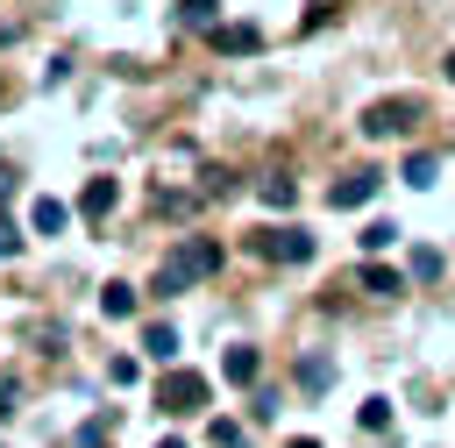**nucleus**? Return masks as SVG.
<instances>
[{"label": "nucleus", "instance_id": "1", "mask_svg": "<svg viewBox=\"0 0 455 448\" xmlns=\"http://www.w3.org/2000/svg\"><path fill=\"white\" fill-rule=\"evenodd\" d=\"M419 121V92H384V100H370L363 114H355V128L370 135V142H391V135H405Z\"/></svg>", "mask_w": 455, "mask_h": 448}, {"label": "nucleus", "instance_id": "2", "mask_svg": "<svg viewBox=\"0 0 455 448\" xmlns=\"http://www.w3.org/2000/svg\"><path fill=\"white\" fill-rule=\"evenodd\" d=\"M206 398H213V384L199 377V370H164L156 377V412H171V420H185V412H206Z\"/></svg>", "mask_w": 455, "mask_h": 448}, {"label": "nucleus", "instance_id": "3", "mask_svg": "<svg viewBox=\"0 0 455 448\" xmlns=\"http://www.w3.org/2000/svg\"><path fill=\"white\" fill-rule=\"evenodd\" d=\"M249 249L270 256V263H313V235H306V228H256Z\"/></svg>", "mask_w": 455, "mask_h": 448}, {"label": "nucleus", "instance_id": "4", "mask_svg": "<svg viewBox=\"0 0 455 448\" xmlns=\"http://www.w3.org/2000/svg\"><path fill=\"white\" fill-rule=\"evenodd\" d=\"M377 185H384V178H377V171L363 164V171H348V178H334V185H327V206L355 213V206H370V199H377Z\"/></svg>", "mask_w": 455, "mask_h": 448}, {"label": "nucleus", "instance_id": "5", "mask_svg": "<svg viewBox=\"0 0 455 448\" xmlns=\"http://www.w3.org/2000/svg\"><path fill=\"white\" fill-rule=\"evenodd\" d=\"M206 36H213L220 57H256V50H263V28H256V21H213Z\"/></svg>", "mask_w": 455, "mask_h": 448}, {"label": "nucleus", "instance_id": "6", "mask_svg": "<svg viewBox=\"0 0 455 448\" xmlns=\"http://www.w3.org/2000/svg\"><path fill=\"white\" fill-rule=\"evenodd\" d=\"M114 206H121V185H114V178H85V192H78V213H85V220H107Z\"/></svg>", "mask_w": 455, "mask_h": 448}, {"label": "nucleus", "instance_id": "7", "mask_svg": "<svg viewBox=\"0 0 455 448\" xmlns=\"http://www.w3.org/2000/svg\"><path fill=\"white\" fill-rule=\"evenodd\" d=\"M192 284H199V277H192L178 256H164V263H156V277H149V292H156V299H178V292H192Z\"/></svg>", "mask_w": 455, "mask_h": 448}, {"label": "nucleus", "instance_id": "8", "mask_svg": "<svg viewBox=\"0 0 455 448\" xmlns=\"http://www.w3.org/2000/svg\"><path fill=\"white\" fill-rule=\"evenodd\" d=\"M256 370H263V356H256L249 341H235V348L220 356V377H228V384H256Z\"/></svg>", "mask_w": 455, "mask_h": 448}, {"label": "nucleus", "instance_id": "9", "mask_svg": "<svg viewBox=\"0 0 455 448\" xmlns=\"http://www.w3.org/2000/svg\"><path fill=\"white\" fill-rule=\"evenodd\" d=\"M398 178H405V185H412V192H427V185H434V178H441V156H434V149H412V156H405V171H398Z\"/></svg>", "mask_w": 455, "mask_h": 448}, {"label": "nucleus", "instance_id": "10", "mask_svg": "<svg viewBox=\"0 0 455 448\" xmlns=\"http://www.w3.org/2000/svg\"><path fill=\"white\" fill-rule=\"evenodd\" d=\"M64 220H71V206H64V199H36V206H28V228H36V235H57Z\"/></svg>", "mask_w": 455, "mask_h": 448}, {"label": "nucleus", "instance_id": "11", "mask_svg": "<svg viewBox=\"0 0 455 448\" xmlns=\"http://www.w3.org/2000/svg\"><path fill=\"white\" fill-rule=\"evenodd\" d=\"M100 313H107V320H128V313H135V284H121V277L100 284Z\"/></svg>", "mask_w": 455, "mask_h": 448}, {"label": "nucleus", "instance_id": "12", "mask_svg": "<svg viewBox=\"0 0 455 448\" xmlns=\"http://www.w3.org/2000/svg\"><path fill=\"white\" fill-rule=\"evenodd\" d=\"M142 348H149L156 363H171V356H178V327H171V320H149V327H142Z\"/></svg>", "mask_w": 455, "mask_h": 448}, {"label": "nucleus", "instance_id": "13", "mask_svg": "<svg viewBox=\"0 0 455 448\" xmlns=\"http://www.w3.org/2000/svg\"><path fill=\"white\" fill-rule=\"evenodd\" d=\"M363 292L370 299H398V270L391 263H363Z\"/></svg>", "mask_w": 455, "mask_h": 448}, {"label": "nucleus", "instance_id": "14", "mask_svg": "<svg viewBox=\"0 0 455 448\" xmlns=\"http://www.w3.org/2000/svg\"><path fill=\"white\" fill-rule=\"evenodd\" d=\"M220 21V0H178V28H213Z\"/></svg>", "mask_w": 455, "mask_h": 448}, {"label": "nucleus", "instance_id": "15", "mask_svg": "<svg viewBox=\"0 0 455 448\" xmlns=\"http://www.w3.org/2000/svg\"><path fill=\"white\" fill-rule=\"evenodd\" d=\"M355 427H363V434H384V427H391V398H363V405H355Z\"/></svg>", "mask_w": 455, "mask_h": 448}, {"label": "nucleus", "instance_id": "16", "mask_svg": "<svg viewBox=\"0 0 455 448\" xmlns=\"http://www.w3.org/2000/svg\"><path fill=\"white\" fill-rule=\"evenodd\" d=\"M256 192H263V206H291V199H299V185H291L284 171H270V178H263Z\"/></svg>", "mask_w": 455, "mask_h": 448}, {"label": "nucleus", "instance_id": "17", "mask_svg": "<svg viewBox=\"0 0 455 448\" xmlns=\"http://www.w3.org/2000/svg\"><path fill=\"white\" fill-rule=\"evenodd\" d=\"M299 384H306V391H327V384H334V363H327V356L299 363Z\"/></svg>", "mask_w": 455, "mask_h": 448}, {"label": "nucleus", "instance_id": "18", "mask_svg": "<svg viewBox=\"0 0 455 448\" xmlns=\"http://www.w3.org/2000/svg\"><path fill=\"white\" fill-rule=\"evenodd\" d=\"M391 235H398V228H391V220H370V228H363V235H355V242H363V249H370V256H377V249H391Z\"/></svg>", "mask_w": 455, "mask_h": 448}, {"label": "nucleus", "instance_id": "19", "mask_svg": "<svg viewBox=\"0 0 455 448\" xmlns=\"http://www.w3.org/2000/svg\"><path fill=\"white\" fill-rule=\"evenodd\" d=\"M206 441H213V448H242V427H235V420H213Z\"/></svg>", "mask_w": 455, "mask_h": 448}, {"label": "nucleus", "instance_id": "20", "mask_svg": "<svg viewBox=\"0 0 455 448\" xmlns=\"http://www.w3.org/2000/svg\"><path fill=\"white\" fill-rule=\"evenodd\" d=\"M14 398H21V384H14V370H0V420H14Z\"/></svg>", "mask_w": 455, "mask_h": 448}, {"label": "nucleus", "instance_id": "21", "mask_svg": "<svg viewBox=\"0 0 455 448\" xmlns=\"http://www.w3.org/2000/svg\"><path fill=\"white\" fill-rule=\"evenodd\" d=\"M7 256H21V228L0 213V263H7Z\"/></svg>", "mask_w": 455, "mask_h": 448}, {"label": "nucleus", "instance_id": "22", "mask_svg": "<svg viewBox=\"0 0 455 448\" xmlns=\"http://www.w3.org/2000/svg\"><path fill=\"white\" fill-rule=\"evenodd\" d=\"M156 448H185V441H178V434H164V441H156Z\"/></svg>", "mask_w": 455, "mask_h": 448}, {"label": "nucleus", "instance_id": "23", "mask_svg": "<svg viewBox=\"0 0 455 448\" xmlns=\"http://www.w3.org/2000/svg\"><path fill=\"white\" fill-rule=\"evenodd\" d=\"M7 185H14V178H7V171H0V199H7Z\"/></svg>", "mask_w": 455, "mask_h": 448}, {"label": "nucleus", "instance_id": "24", "mask_svg": "<svg viewBox=\"0 0 455 448\" xmlns=\"http://www.w3.org/2000/svg\"><path fill=\"white\" fill-rule=\"evenodd\" d=\"M291 448H320V441H291Z\"/></svg>", "mask_w": 455, "mask_h": 448}]
</instances>
